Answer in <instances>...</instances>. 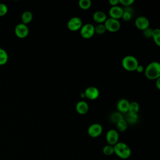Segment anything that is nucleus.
I'll use <instances>...</instances> for the list:
<instances>
[{
  "mask_svg": "<svg viewBox=\"0 0 160 160\" xmlns=\"http://www.w3.org/2000/svg\"><path fill=\"white\" fill-rule=\"evenodd\" d=\"M146 77L150 80H155L160 78V64L153 61L150 62L144 69Z\"/></svg>",
  "mask_w": 160,
  "mask_h": 160,
  "instance_id": "nucleus-1",
  "label": "nucleus"
},
{
  "mask_svg": "<svg viewBox=\"0 0 160 160\" xmlns=\"http://www.w3.org/2000/svg\"><path fill=\"white\" fill-rule=\"evenodd\" d=\"M113 147L114 153L121 159H128L131 155V148L127 144L123 142H118Z\"/></svg>",
  "mask_w": 160,
  "mask_h": 160,
  "instance_id": "nucleus-2",
  "label": "nucleus"
},
{
  "mask_svg": "<svg viewBox=\"0 0 160 160\" xmlns=\"http://www.w3.org/2000/svg\"><path fill=\"white\" fill-rule=\"evenodd\" d=\"M123 68L128 71H136L139 63L136 58L132 55H127L123 58L121 62Z\"/></svg>",
  "mask_w": 160,
  "mask_h": 160,
  "instance_id": "nucleus-3",
  "label": "nucleus"
},
{
  "mask_svg": "<svg viewBox=\"0 0 160 160\" xmlns=\"http://www.w3.org/2000/svg\"><path fill=\"white\" fill-rule=\"evenodd\" d=\"M104 25L105 26L106 30L111 32H117L121 28V23L119 21L111 18L106 20Z\"/></svg>",
  "mask_w": 160,
  "mask_h": 160,
  "instance_id": "nucleus-4",
  "label": "nucleus"
},
{
  "mask_svg": "<svg viewBox=\"0 0 160 160\" xmlns=\"http://www.w3.org/2000/svg\"><path fill=\"white\" fill-rule=\"evenodd\" d=\"M94 33V26L89 23H87L82 25L80 29L81 36L85 39L91 38L93 36Z\"/></svg>",
  "mask_w": 160,
  "mask_h": 160,
  "instance_id": "nucleus-5",
  "label": "nucleus"
},
{
  "mask_svg": "<svg viewBox=\"0 0 160 160\" xmlns=\"http://www.w3.org/2000/svg\"><path fill=\"white\" fill-rule=\"evenodd\" d=\"M82 26L81 19L78 17H72L69 19L67 26L71 31H77L81 29Z\"/></svg>",
  "mask_w": 160,
  "mask_h": 160,
  "instance_id": "nucleus-6",
  "label": "nucleus"
},
{
  "mask_svg": "<svg viewBox=\"0 0 160 160\" xmlns=\"http://www.w3.org/2000/svg\"><path fill=\"white\" fill-rule=\"evenodd\" d=\"M119 132L115 129H109L108 131L106 134V139L108 144L111 146H114L119 141Z\"/></svg>",
  "mask_w": 160,
  "mask_h": 160,
  "instance_id": "nucleus-7",
  "label": "nucleus"
},
{
  "mask_svg": "<svg viewBox=\"0 0 160 160\" xmlns=\"http://www.w3.org/2000/svg\"><path fill=\"white\" fill-rule=\"evenodd\" d=\"M14 32L17 37L19 38H24L27 37L29 34V28L26 24L21 22L16 26Z\"/></svg>",
  "mask_w": 160,
  "mask_h": 160,
  "instance_id": "nucleus-8",
  "label": "nucleus"
},
{
  "mask_svg": "<svg viewBox=\"0 0 160 160\" xmlns=\"http://www.w3.org/2000/svg\"><path fill=\"white\" fill-rule=\"evenodd\" d=\"M102 132V127L99 123L91 124L88 129V134L91 138H97Z\"/></svg>",
  "mask_w": 160,
  "mask_h": 160,
  "instance_id": "nucleus-9",
  "label": "nucleus"
},
{
  "mask_svg": "<svg viewBox=\"0 0 160 160\" xmlns=\"http://www.w3.org/2000/svg\"><path fill=\"white\" fill-rule=\"evenodd\" d=\"M85 98L90 100H95L99 96V89L94 86H90L87 88L84 91Z\"/></svg>",
  "mask_w": 160,
  "mask_h": 160,
  "instance_id": "nucleus-10",
  "label": "nucleus"
},
{
  "mask_svg": "<svg viewBox=\"0 0 160 160\" xmlns=\"http://www.w3.org/2000/svg\"><path fill=\"white\" fill-rule=\"evenodd\" d=\"M135 26L138 29L144 31L149 28V21L148 18L144 16H139L135 20Z\"/></svg>",
  "mask_w": 160,
  "mask_h": 160,
  "instance_id": "nucleus-11",
  "label": "nucleus"
},
{
  "mask_svg": "<svg viewBox=\"0 0 160 160\" xmlns=\"http://www.w3.org/2000/svg\"><path fill=\"white\" fill-rule=\"evenodd\" d=\"M123 13V9L119 6H111L109 10V14L111 18L119 19L121 18Z\"/></svg>",
  "mask_w": 160,
  "mask_h": 160,
  "instance_id": "nucleus-12",
  "label": "nucleus"
},
{
  "mask_svg": "<svg viewBox=\"0 0 160 160\" xmlns=\"http://www.w3.org/2000/svg\"><path fill=\"white\" fill-rule=\"evenodd\" d=\"M129 102L128 100L126 99H121L118 101L116 108L118 112H121V114H126L128 112Z\"/></svg>",
  "mask_w": 160,
  "mask_h": 160,
  "instance_id": "nucleus-13",
  "label": "nucleus"
},
{
  "mask_svg": "<svg viewBox=\"0 0 160 160\" xmlns=\"http://www.w3.org/2000/svg\"><path fill=\"white\" fill-rule=\"evenodd\" d=\"M76 110L79 114H85L89 110L88 104L84 101H79L76 104Z\"/></svg>",
  "mask_w": 160,
  "mask_h": 160,
  "instance_id": "nucleus-14",
  "label": "nucleus"
},
{
  "mask_svg": "<svg viewBox=\"0 0 160 160\" xmlns=\"http://www.w3.org/2000/svg\"><path fill=\"white\" fill-rule=\"evenodd\" d=\"M92 19L96 22L98 24H102L107 19V16L104 12L101 11H97L93 14Z\"/></svg>",
  "mask_w": 160,
  "mask_h": 160,
  "instance_id": "nucleus-15",
  "label": "nucleus"
},
{
  "mask_svg": "<svg viewBox=\"0 0 160 160\" xmlns=\"http://www.w3.org/2000/svg\"><path fill=\"white\" fill-rule=\"evenodd\" d=\"M125 121L127 122L128 124H134L137 122L138 120V114L131 113V112H126L125 114V117L124 118Z\"/></svg>",
  "mask_w": 160,
  "mask_h": 160,
  "instance_id": "nucleus-16",
  "label": "nucleus"
},
{
  "mask_svg": "<svg viewBox=\"0 0 160 160\" xmlns=\"http://www.w3.org/2000/svg\"><path fill=\"white\" fill-rule=\"evenodd\" d=\"M123 9V13L121 18L125 21H129L131 19L132 16L133 10L130 6L125 7Z\"/></svg>",
  "mask_w": 160,
  "mask_h": 160,
  "instance_id": "nucleus-17",
  "label": "nucleus"
},
{
  "mask_svg": "<svg viewBox=\"0 0 160 160\" xmlns=\"http://www.w3.org/2000/svg\"><path fill=\"white\" fill-rule=\"evenodd\" d=\"M123 118H124V116L122 114H121L118 111L113 112L109 116V121L114 124H117L120 120H121Z\"/></svg>",
  "mask_w": 160,
  "mask_h": 160,
  "instance_id": "nucleus-18",
  "label": "nucleus"
},
{
  "mask_svg": "<svg viewBox=\"0 0 160 160\" xmlns=\"http://www.w3.org/2000/svg\"><path fill=\"white\" fill-rule=\"evenodd\" d=\"M32 19V14L29 11H24L21 15V21L22 23L27 24L29 23Z\"/></svg>",
  "mask_w": 160,
  "mask_h": 160,
  "instance_id": "nucleus-19",
  "label": "nucleus"
},
{
  "mask_svg": "<svg viewBox=\"0 0 160 160\" xmlns=\"http://www.w3.org/2000/svg\"><path fill=\"white\" fill-rule=\"evenodd\" d=\"M8 61V54L6 50L0 48V65L5 64Z\"/></svg>",
  "mask_w": 160,
  "mask_h": 160,
  "instance_id": "nucleus-20",
  "label": "nucleus"
},
{
  "mask_svg": "<svg viewBox=\"0 0 160 160\" xmlns=\"http://www.w3.org/2000/svg\"><path fill=\"white\" fill-rule=\"evenodd\" d=\"M139 110V105L137 102L132 101L129 102V108H128L129 112L138 114Z\"/></svg>",
  "mask_w": 160,
  "mask_h": 160,
  "instance_id": "nucleus-21",
  "label": "nucleus"
},
{
  "mask_svg": "<svg viewBox=\"0 0 160 160\" xmlns=\"http://www.w3.org/2000/svg\"><path fill=\"white\" fill-rule=\"evenodd\" d=\"M128 126V124L124 118L122 119L121 120H120L116 124L117 129L120 132H124L125 131H126Z\"/></svg>",
  "mask_w": 160,
  "mask_h": 160,
  "instance_id": "nucleus-22",
  "label": "nucleus"
},
{
  "mask_svg": "<svg viewBox=\"0 0 160 160\" xmlns=\"http://www.w3.org/2000/svg\"><path fill=\"white\" fill-rule=\"evenodd\" d=\"M152 38L155 44L159 46H160V29L158 28L153 29Z\"/></svg>",
  "mask_w": 160,
  "mask_h": 160,
  "instance_id": "nucleus-23",
  "label": "nucleus"
},
{
  "mask_svg": "<svg viewBox=\"0 0 160 160\" xmlns=\"http://www.w3.org/2000/svg\"><path fill=\"white\" fill-rule=\"evenodd\" d=\"M91 1L90 0H80L78 2V5L82 9H88L91 6Z\"/></svg>",
  "mask_w": 160,
  "mask_h": 160,
  "instance_id": "nucleus-24",
  "label": "nucleus"
},
{
  "mask_svg": "<svg viewBox=\"0 0 160 160\" xmlns=\"http://www.w3.org/2000/svg\"><path fill=\"white\" fill-rule=\"evenodd\" d=\"M102 152L106 156H111L114 154V147L113 146L107 144L102 148Z\"/></svg>",
  "mask_w": 160,
  "mask_h": 160,
  "instance_id": "nucleus-25",
  "label": "nucleus"
},
{
  "mask_svg": "<svg viewBox=\"0 0 160 160\" xmlns=\"http://www.w3.org/2000/svg\"><path fill=\"white\" fill-rule=\"evenodd\" d=\"M94 31L98 34H102L106 30L104 24H98L96 27H94Z\"/></svg>",
  "mask_w": 160,
  "mask_h": 160,
  "instance_id": "nucleus-26",
  "label": "nucleus"
},
{
  "mask_svg": "<svg viewBox=\"0 0 160 160\" xmlns=\"http://www.w3.org/2000/svg\"><path fill=\"white\" fill-rule=\"evenodd\" d=\"M8 6L4 3H0V16H3L8 12Z\"/></svg>",
  "mask_w": 160,
  "mask_h": 160,
  "instance_id": "nucleus-27",
  "label": "nucleus"
},
{
  "mask_svg": "<svg viewBox=\"0 0 160 160\" xmlns=\"http://www.w3.org/2000/svg\"><path fill=\"white\" fill-rule=\"evenodd\" d=\"M152 32H153V29L152 28H148L147 29H144L143 31V35L148 38H152Z\"/></svg>",
  "mask_w": 160,
  "mask_h": 160,
  "instance_id": "nucleus-28",
  "label": "nucleus"
},
{
  "mask_svg": "<svg viewBox=\"0 0 160 160\" xmlns=\"http://www.w3.org/2000/svg\"><path fill=\"white\" fill-rule=\"evenodd\" d=\"M119 3L125 7L130 6L134 2V0H119Z\"/></svg>",
  "mask_w": 160,
  "mask_h": 160,
  "instance_id": "nucleus-29",
  "label": "nucleus"
},
{
  "mask_svg": "<svg viewBox=\"0 0 160 160\" xmlns=\"http://www.w3.org/2000/svg\"><path fill=\"white\" fill-rule=\"evenodd\" d=\"M109 3L110 4V5L111 6H118V4L119 3V0H109Z\"/></svg>",
  "mask_w": 160,
  "mask_h": 160,
  "instance_id": "nucleus-30",
  "label": "nucleus"
},
{
  "mask_svg": "<svg viewBox=\"0 0 160 160\" xmlns=\"http://www.w3.org/2000/svg\"><path fill=\"white\" fill-rule=\"evenodd\" d=\"M136 71L138 72H142L144 71V68L143 66L142 65H140V64H138V66H137L136 69Z\"/></svg>",
  "mask_w": 160,
  "mask_h": 160,
  "instance_id": "nucleus-31",
  "label": "nucleus"
},
{
  "mask_svg": "<svg viewBox=\"0 0 160 160\" xmlns=\"http://www.w3.org/2000/svg\"><path fill=\"white\" fill-rule=\"evenodd\" d=\"M156 86L158 88V89H160V78L156 79Z\"/></svg>",
  "mask_w": 160,
  "mask_h": 160,
  "instance_id": "nucleus-32",
  "label": "nucleus"
},
{
  "mask_svg": "<svg viewBox=\"0 0 160 160\" xmlns=\"http://www.w3.org/2000/svg\"><path fill=\"white\" fill-rule=\"evenodd\" d=\"M81 97L82 98H85V95H84V92H81Z\"/></svg>",
  "mask_w": 160,
  "mask_h": 160,
  "instance_id": "nucleus-33",
  "label": "nucleus"
}]
</instances>
